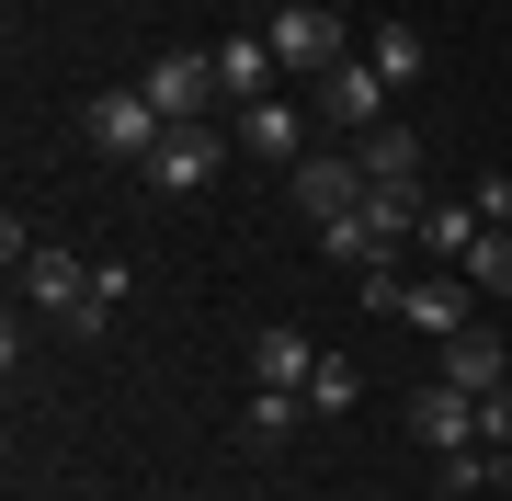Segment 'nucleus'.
I'll list each match as a JSON object with an SVG mask.
<instances>
[{
  "label": "nucleus",
  "mask_w": 512,
  "mask_h": 501,
  "mask_svg": "<svg viewBox=\"0 0 512 501\" xmlns=\"http://www.w3.org/2000/svg\"><path fill=\"white\" fill-rule=\"evenodd\" d=\"M365 399V376H353V353H319V376H308V410H353Z\"/></svg>",
  "instance_id": "obj_17"
},
{
  "label": "nucleus",
  "mask_w": 512,
  "mask_h": 501,
  "mask_svg": "<svg viewBox=\"0 0 512 501\" xmlns=\"http://www.w3.org/2000/svg\"><path fill=\"white\" fill-rule=\"evenodd\" d=\"M433 467H444V490H456V501H478V490L501 479V456H490V445H456V456H433Z\"/></svg>",
  "instance_id": "obj_18"
},
{
  "label": "nucleus",
  "mask_w": 512,
  "mask_h": 501,
  "mask_svg": "<svg viewBox=\"0 0 512 501\" xmlns=\"http://www.w3.org/2000/svg\"><path fill=\"white\" fill-rule=\"evenodd\" d=\"M365 69L387 80V92H410V80H421V23L387 12V23H376V46H365Z\"/></svg>",
  "instance_id": "obj_14"
},
{
  "label": "nucleus",
  "mask_w": 512,
  "mask_h": 501,
  "mask_svg": "<svg viewBox=\"0 0 512 501\" xmlns=\"http://www.w3.org/2000/svg\"><path fill=\"white\" fill-rule=\"evenodd\" d=\"M410 433H421L433 456H456V445H478V399L433 376V388H410Z\"/></svg>",
  "instance_id": "obj_8"
},
{
  "label": "nucleus",
  "mask_w": 512,
  "mask_h": 501,
  "mask_svg": "<svg viewBox=\"0 0 512 501\" xmlns=\"http://www.w3.org/2000/svg\"><path fill=\"white\" fill-rule=\"evenodd\" d=\"M501 501H512V467H501Z\"/></svg>",
  "instance_id": "obj_24"
},
{
  "label": "nucleus",
  "mask_w": 512,
  "mask_h": 501,
  "mask_svg": "<svg viewBox=\"0 0 512 501\" xmlns=\"http://www.w3.org/2000/svg\"><path fill=\"white\" fill-rule=\"evenodd\" d=\"M421 240H433V251H456V262H467V240H478V205H421Z\"/></svg>",
  "instance_id": "obj_19"
},
{
  "label": "nucleus",
  "mask_w": 512,
  "mask_h": 501,
  "mask_svg": "<svg viewBox=\"0 0 512 501\" xmlns=\"http://www.w3.org/2000/svg\"><path fill=\"white\" fill-rule=\"evenodd\" d=\"M467 274H478V297H512V228H478V240H467Z\"/></svg>",
  "instance_id": "obj_16"
},
{
  "label": "nucleus",
  "mask_w": 512,
  "mask_h": 501,
  "mask_svg": "<svg viewBox=\"0 0 512 501\" xmlns=\"http://www.w3.org/2000/svg\"><path fill=\"white\" fill-rule=\"evenodd\" d=\"M23 285H35V308L57 319V331H103V319L137 297L126 262H80V251H46V240L23 251Z\"/></svg>",
  "instance_id": "obj_1"
},
{
  "label": "nucleus",
  "mask_w": 512,
  "mask_h": 501,
  "mask_svg": "<svg viewBox=\"0 0 512 501\" xmlns=\"http://www.w3.org/2000/svg\"><path fill=\"white\" fill-rule=\"evenodd\" d=\"M251 376H262V388H308V376H319V342L308 331H262L251 342Z\"/></svg>",
  "instance_id": "obj_12"
},
{
  "label": "nucleus",
  "mask_w": 512,
  "mask_h": 501,
  "mask_svg": "<svg viewBox=\"0 0 512 501\" xmlns=\"http://www.w3.org/2000/svg\"><path fill=\"white\" fill-rule=\"evenodd\" d=\"M217 160H228V149H217V126H171L137 171H148L160 194H205V183H217Z\"/></svg>",
  "instance_id": "obj_5"
},
{
  "label": "nucleus",
  "mask_w": 512,
  "mask_h": 501,
  "mask_svg": "<svg viewBox=\"0 0 512 501\" xmlns=\"http://www.w3.org/2000/svg\"><path fill=\"white\" fill-rule=\"evenodd\" d=\"M262 12H308V0H262Z\"/></svg>",
  "instance_id": "obj_23"
},
{
  "label": "nucleus",
  "mask_w": 512,
  "mask_h": 501,
  "mask_svg": "<svg viewBox=\"0 0 512 501\" xmlns=\"http://www.w3.org/2000/svg\"><path fill=\"white\" fill-rule=\"evenodd\" d=\"M433 376H444V388H467V399H490V388H512V353L467 319V331H444V365H433Z\"/></svg>",
  "instance_id": "obj_7"
},
{
  "label": "nucleus",
  "mask_w": 512,
  "mask_h": 501,
  "mask_svg": "<svg viewBox=\"0 0 512 501\" xmlns=\"http://www.w3.org/2000/svg\"><path fill=\"white\" fill-rule=\"evenodd\" d=\"M353 160H365V183H421V137H410V126L353 137Z\"/></svg>",
  "instance_id": "obj_15"
},
{
  "label": "nucleus",
  "mask_w": 512,
  "mask_h": 501,
  "mask_svg": "<svg viewBox=\"0 0 512 501\" xmlns=\"http://www.w3.org/2000/svg\"><path fill=\"white\" fill-rule=\"evenodd\" d=\"M137 92L171 114V126H205V92H217V57H194V46H171V57H148L137 69Z\"/></svg>",
  "instance_id": "obj_3"
},
{
  "label": "nucleus",
  "mask_w": 512,
  "mask_h": 501,
  "mask_svg": "<svg viewBox=\"0 0 512 501\" xmlns=\"http://www.w3.org/2000/svg\"><path fill=\"white\" fill-rule=\"evenodd\" d=\"M217 92L228 103H274V46H262V35H228L217 46Z\"/></svg>",
  "instance_id": "obj_10"
},
{
  "label": "nucleus",
  "mask_w": 512,
  "mask_h": 501,
  "mask_svg": "<svg viewBox=\"0 0 512 501\" xmlns=\"http://www.w3.org/2000/svg\"><path fill=\"white\" fill-rule=\"evenodd\" d=\"M319 240H330V262H342V274H387V251H399V240H387V228L365 217V205H353V217H330Z\"/></svg>",
  "instance_id": "obj_11"
},
{
  "label": "nucleus",
  "mask_w": 512,
  "mask_h": 501,
  "mask_svg": "<svg viewBox=\"0 0 512 501\" xmlns=\"http://www.w3.org/2000/svg\"><path fill=\"white\" fill-rule=\"evenodd\" d=\"M478 445H490V456H512V388H490V399H478Z\"/></svg>",
  "instance_id": "obj_21"
},
{
  "label": "nucleus",
  "mask_w": 512,
  "mask_h": 501,
  "mask_svg": "<svg viewBox=\"0 0 512 501\" xmlns=\"http://www.w3.org/2000/svg\"><path fill=\"white\" fill-rule=\"evenodd\" d=\"M239 137H251L262 160H285V171L308 160V137H296V103H239Z\"/></svg>",
  "instance_id": "obj_13"
},
{
  "label": "nucleus",
  "mask_w": 512,
  "mask_h": 501,
  "mask_svg": "<svg viewBox=\"0 0 512 501\" xmlns=\"http://www.w3.org/2000/svg\"><path fill=\"white\" fill-rule=\"evenodd\" d=\"M467 205H478V228H512V171H490V183H478Z\"/></svg>",
  "instance_id": "obj_22"
},
{
  "label": "nucleus",
  "mask_w": 512,
  "mask_h": 501,
  "mask_svg": "<svg viewBox=\"0 0 512 501\" xmlns=\"http://www.w3.org/2000/svg\"><path fill=\"white\" fill-rule=\"evenodd\" d=\"M262 46H274V69H342V23H330L319 12V0H308V12H274V23H262Z\"/></svg>",
  "instance_id": "obj_4"
},
{
  "label": "nucleus",
  "mask_w": 512,
  "mask_h": 501,
  "mask_svg": "<svg viewBox=\"0 0 512 501\" xmlns=\"http://www.w3.org/2000/svg\"><path fill=\"white\" fill-rule=\"evenodd\" d=\"M285 433H296V388H262L251 399V445H285Z\"/></svg>",
  "instance_id": "obj_20"
},
{
  "label": "nucleus",
  "mask_w": 512,
  "mask_h": 501,
  "mask_svg": "<svg viewBox=\"0 0 512 501\" xmlns=\"http://www.w3.org/2000/svg\"><path fill=\"white\" fill-rule=\"evenodd\" d=\"M296 205H308V217L330 228V217H353V205H365V160H296Z\"/></svg>",
  "instance_id": "obj_9"
},
{
  "label": "nucleus",
  "mask_w": 512,
  "mask_h": 501,
  "mask_svg": "<svg viewBox=\"0 0 512 501\" xmlns=\"http://www.w3.org/2000/svg\"><path fill=\"white\" fill-rule=\"evenodd\" d=\"M171 137V114L137 92V80H114V92H92V149H114V160H148Z\"/></svg>",
  "instance_id": "obj_2"
},
{
  "label": "nucleus",
  "mask_w": 512,
  "mask_h": 501,
  "mask_svg": "<svg viewBox=\"0 0 512 501\" xmlns=\"http://www.w3.org/2000/svg\"><path fill=\"white\" fill-rule=\"evenodd\" d=\"M319 114H330V126H353V137H376V114H387V80L365 69V57H342V69H319Z\"/></svg>",
  "instance_id": "obj_6"
}]
</instances>
